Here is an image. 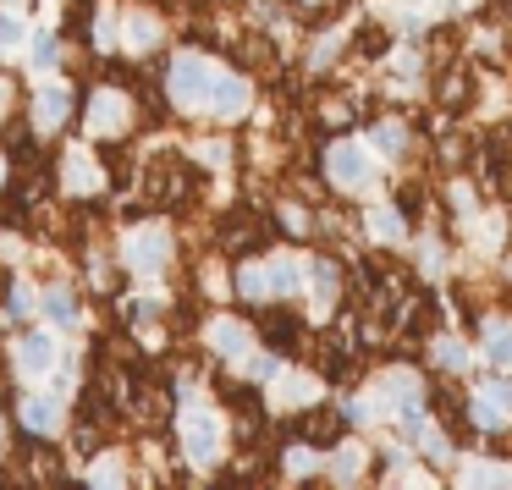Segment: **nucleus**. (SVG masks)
<instances>
[{"instance_id":"obj_2","label":"nucleus","mask_w":512,"mask_h":490,"mask_svg":"<svg viewBox=\"0 0 512 490\" xmlns=\"http://www.w3.org/2000/svg\"><path fill=\"white\" fill-rule=\"evenodd\" d=\"M331 171H336V182H342V188H364V182H369V160L358 155L353 144H336L331 149Z\"/></svg>"},{"instance_id":"obj_1","label":"nucleus","mask_w":512,"mask_h":490,"mask_svg":"<svg viewBox=\"0 0 512 490\" xmlns=\"http://www.w3.org/2000/svg\"><path fill=\"white\" fill-rule=\"evenodd\" d=\"M171 83H177V100H182V105H210V83H215V72L204 67V61H182Z\"/></svg>"},{"instance_id":"obj_4","label":"nucleus","mask_w":512,"mask_h":490,"mask_svg":"<svg viewBox=\"0 0 512 490\" xmlns=\"http://www.w3.org/2000/svg\"><path fill=\"white\" fill-rule=\"evenodd\" d=\"M188 452L199 457V463H210V457H215V419H210V413L188 419Z\"/></svg>"},{"instance_id":"obj_6","label":"nucleus","mask_w":512,"mask_h":490,"mask_svg":"<svg viewBox=\"0 0 512 490\" xmlns=\"http://www.w3.org/2000/svg\"><path fill=\"white\" fill-rule=\"evenodd\" d=\"M468 94H474V89H468V72H452V78H446V89H441V105H446V111H463Z\"/></svg>"},{"instance_id":"obj_11","label":"nucleus","mask_w":512,"mask_h":490,"mask_svg":"<svg viewBox=\"0 0 512 490\" xmlns=\"http://www.w3.org/2000/svg\"><path fill=\"white\" fill-rule=\"evenodd\" d=\"M375 232H380V237H397V232H402V215H397V210H380V215H375Z\"/></svg>"},{"instance_id":"obj_8","label":"nucleus","mask_w":512,"mask_h":490,"mask_svg":"<svg viewBox=\"0 0 512 490\" xmlns=\"http://www.w3.org/2000/svg\"><path fill=\"white\" fill-rule=\"evenodd\" d=\"M67 105H72L67 89H45V100H39V116H45V122H61V116H67Z\"/></svg>"},{"instance_id":"obj_7","label":"nucleus","mask_w":512,"mask_h":490,"mask_svg":"<svg viewBox=\"0 0 512 490\" xmlns=\"http://www.w3.org/2000/svg\"><path fill=\"white\" fill-rule=\"evenodd\" d=\"M160 254H166V237H138V243H133V259H138V265H144V270H155L160 265Z\"/></svg>"},{"instance_id":"obj_9","label":"nucleus","mask_w":512,"mask_h":490,"mask_svg":"<svg viewBox=\"0 0 512 490\" xmlns=\"http://www.w3.org/2000/svg\"><path fill=\"white\" fill-rule=\"evenodd\" d=\"M17 353H23V364H28V369H50V342H45V336H34V342L17 347Z\"/></svg>"},{"instance_id":"obj_3","label":"nucleus","mask_w":512,"mask_h":490,"mask_svg":"<svg viewBox=\"0 0 512 490\" xmlns=\"http://www.w3.org/2000/svg\"><path fill=\"white\" fill-rule=\"evenodd\" d=\"M122 122H127V100H122V94H111V89H105L100 100H94V133H105V138H111Z\"/></svg>"},{"instance_id":"obj_12","label":"nucleus","mask_w":512,"mask_h":490,"mask_svg":"<svg viewBox=\"0 0 512 490\" xmlns=\"http://www.w3.org/2000/svg\"><path fill=\"white\" fill-rule=\"evenodd\" d=\"M375 144H380V149H402V127H380Z\"/></svg>"},{"instance_id":"obj_5","label":"nucleus","mask_w":512,"mask_h":490,"mask_svg":"<svg viewBox=\"0 0 512 490\" xmlns=\"http://www.w3.org/2000/svg\"><path fill=\"white\" fill-rule=\"evenodd\" d=\"M485 347H490V364H512V325H490Z\"/></svg>"},{"instance_id":"obj_10","label":"nucleus","mask_w":512,"mask_h":490,"mask_svg":"<svg viewBox=\"0 0 512 490\" xmlns=\"http://www.w3.org/2000/svg\"><path fill=\"white\" fill-rule=\"evenodd\" d=\"M358 50H364V56H380V50H386V34H380V28H364V34H358Z\"/></svg>"}]
</instances>
